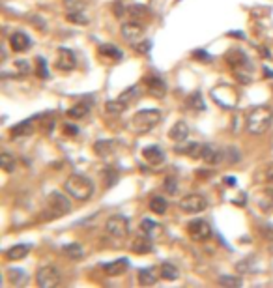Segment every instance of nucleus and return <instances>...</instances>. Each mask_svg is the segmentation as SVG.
<instances>
[{
    "mask_svg": "<svg viewBox=\"0 0 273 288\" xmlns=\"http://www.w3.org/2000/svg\"><path fill=\"white\" fill-rule=\"evenodd\" d=\"M273 122V109L267 105H258L247 112L245 128L251 135H264Z\"/></svg>",
    "mask_w": 273,
    "mask_h": 288,
    "instance_id": "f257e3e1",
    "label": "nucleus"
},
{
    "mask_svg": "<svg viewBox=\"0 0 273 288\" xmlns=\"http://www.w3.org/2000/svg\"><path fill=\"white\" fill-rule=\"evenodd\" d=\"M64 189L68 193L71 198L75 200H88V198H92L94 196V191H96V185L90 178L86 176H82V174H71L68 180H66V184H64Z\"/></svg>",
    "mask_w": 273,
    "mask_h": 288,
    "instance_id": "f03ea898",
    "label": "nucleus"
},
{
    "mask_svg": "<svg viewBox=\"0 0 273 288\" xmlns=\"http://www.w3.org/2000/svg\"><path fill=\"white\" fill-rule=\"evenodd\" d=\"M161 122V112L155 109H143L135 112V116L131 118V128L135 133H148L150 129H154L157 124Z\"/></svg>",
    "mask_w": 273,
    "mask_h": 288,
    "instance_id": "7ed1b4c3",
    "label": "nucleus"
},
{
    "mask_svg": "<svg viewBox=\"0 0 273 288\" xmlns=\"http://www.w3.org/2000/svg\"><path fill=\"white\" fill-rule=\"evenodd\" d=\"M105 232L114 241H124L129 234V223L124 215H111L105 223Z\"/></svg>",
    "mask_w": 273,
    "mask_h": 288,
    "instance_id": "20e7f679",
    "label": "nucleus"
},
{
    "mask_svg": "<svg viewBox=\"0 0 273 288\" xmlns=\"http://www.w3.org/2000/svg\"><path fill=\"white\" fill-rule=\"evenodd\" d=\"M60 271L56 270L55 266H41L36 273V282L39 288H53V286H58L60 284Z\"/></svg>",
    "mask_w": 273,
    "mask_h": 288,
    "instance_id": "39448f33",
    "label": "nucleus"
},
{
    "mask_svg": "<svg viewBox=\"0 0 273 288\" xmlns=\"http://www.w3.org/2000/svg\"><path fill=\"white\" fill-rule=\"evenodd\" d=\"M206 208H208V200L200 193H189L184 198H180V210H184L187 214H199Z\"/></svg>",
    "mask_w": 273,
    "mask_h": 288,
    "instance_id": "423d86ee",
    "label": "nucleus"
},
{
    "mask_svg": "<svg viewBox=\"0 0 273 288\" xmlns=\"http://www.w3.org/2000/svg\"><path fill=\"white\" fill-rule=\"evenodd\" d=\"M71 210V202L69 198L60 191H55L49 195V212L53 214V217H58V215H66L69 214Z\"/></svg>",
    "mask_w": 273,
    "mask_h": 288,
    "instance_id": "0eeeda50",
    "label": "nucleus"
},
{
    "mask_svg": "<svg viewBox=\"0 0 273 288\" xmlns=\"http://www.w3.org/2000/svg\"><path fill=\"white\" fill-rule=\"evenodd\" d=\"M187 232L195 241H206L211 238V227L206 219H193L187 225Z\"/></svg>",
    "mask_w": 273,
    "mask_h": 288,
    "instance_id": "6e6552de",
    "label": "nucleus"
},
{
    "mask_svg": "<svg viewBox=\"0 0 273 288\" xmlns=\"http://www.w3.org/2000/svg\"><path fill=\"white\" fill-rule=\"evenodd\" d=\"M75 66H77V58H75L73 51L62 47L58 51V56H56V68L60 71H73Z\"/></svg>",
    "mask_w": 273,
    "mask_h": 288,
    "instance_id": "1a4fd4ad",
    "label": "nucleus"
},
{
    "mask_svg": "<svg viewBox=\"0 0 273 288\" xmlns=\"http://www.w3.org/2000/svg\"><path fill=\"white\" fill-rule=\"evenodd\" d=\"M144 34V26L139 23V21H129V23H124L122 25V37L125 42L135 43L139 42Z\"/></svg>",
    "mask_w": 273,
    "mask_h": 288,
    "instance_id": "9d476101",
    "label": "nucleus"
},
{
    "mask_svg": "<svg viewBox=\"0 0 273 288\" xmlns=\"http://www.w3.org/2000/svg\"><path fill=\"white\" fill-rule=\"evenodd\" d=\"M144 85L148 88V92L154 96V98H163L165 94H167V85H165V80L161 77H157V75H146L144 77Z\"/></svg>",
    "mask_w": 273,
    "mask_h": 288,
    "instance_id": "9b49d317",
    "label": "nucleus"
},
{
    "mask_svg": "<svg viewBox=\"0 0 273 288\" xmlns=\"http://www.w3.org/2000/svg\"><path fill=\"white\" fill-rule=\"evenodd\" d=\"M200 159H204L208 165H217L219 161L224 159V152L217 150V148L211 146V144H204V146H202V155H200Z\"/></svg>",
    "mask_w": 273,
    "mask_h": 288,
    "instance_id": "f8f14e48",
    "label": "nucleus"
},
{
    "mask_svg": "<svg viewBox=\"0 0 273 288\" xmlns=\"http://www.w3.org/2000/svg\"><path fill=\"white\" fill-rule=\"evenodd\" d=\"M10 47L15 53H25L30 47V37L26 36L25 32H13L10 36Z\"/></svg>",
    "mask_w": 273,
    "mask_h": 288,
    "instance_id": "ddd939ff",
    "label": "nucleus"
},
{
    "mask_svg": "<svg viewBox=\"0 0 273 288\" xmlns=\"http://www.w3.org/2000/svg\"><path fill=\"white\" fill-rule=\"evenodd\" d=\"M154 249V245H152V239H150L148 234H141V236H136L135 239H133V243H131V251L136 253V255H146V253H150Z\"/></svg>",
    "mask_w": 273,
    "mask_h": 288,
    "instance_id": "4468645a",
    "label": "nucleus"
},
{
    "mask_svg": "<svg viewBox=\"0 0 273 288\" xmlns=\"http://www.w3.org/2000/svg\"><path fill=\"white\" fill-rule=\"evenodd\" d=\"M256 204L260 206L264 212H273V189L271 187H264L256 193Z\"/></svg>",
    "mask_w": 273,
    "mask_h": 288,
    "instance_id": "2eb2a0df",
    "label": "nucleus"
},
{
    "mask_svg": "<svg viewBox=\"0 0 273 288\" xmlns=\"http://www.w3.org/2000/svg\"><path fill=\"white\" fill-rule=\"evenodd\" d=\"M143 155L150 165H161L165 161V153H163V150L159 146H146L143 150Z\"/></svg>",
    "mask_w": 273,
    "mask_h": 288,
    "instance_id": "dca6fc26",
    "label": "nucleus"
},
{
    "mask_svg": "<svg viewBox=\"0 0 273 288\" xmlns=\"http://www.w3.org/2000/svg\"><path fill=\"white\" fill-rule=\"evenodd\" d=\"M187 135H189V128H187V124L181 122V120H178V122L170 128V131H168V137H170L174 142H186Z\"/></svg>",
    "mask_w": 273,
    "mask_h": 288,
    "instance_id": "f3484780",
    "label": "nucleus"
},
{
    "mask_svg": "<svg viewBox=\"0 0 273 288\" xmlns=\"http://www.w3.org/2000/svg\"><path fill=\"white\" fill-rule=\"evenodd\" d=\"M34 131V120H25V122L17 124L10 129V135L13 139H21V137H30Z\"/></svg>",
    "mask_w": 273,
    "mask_h": 288,
    "instance_id": "a211bd4d",
    "label": "nucleus"
},
{
    "mask_svg": "<svg viewBox=\"0 0 273 288\" xmlns=\"http://www.w3.org/2000/svg\"><path fill=\"white\" fill-rule=\"evenodd\" d=\"M125 270H127V260L125 258H120V260H114V262L103 266V271L109 277H118L122 273H125Z\"/></svg>",
    "mask_w": 273,
    "mask_h": 288,
    "instance_id": "6ab92c4d",
    "label": "nucleus"
},
{
    "mask_svg": "<svg viewBox=\"0 0 273 288\" xmlns=\"http://www.w3.org/2000/svg\"><path fill=\"white\" fill-rule=\"evenodd\" d=\"M28 253H30V245H28V243H17V245H13L8 249L6 258L8 260H12V262H15V260H23V258H26Z\"/></svg>",
    "mask_w": 273,
    "mask_h": 288,
    "instance_id": "aec40b11",
    "label": "nucleus"
},
{
    "mask_svg": "<svg viewBox=\"0 0 273 288\" xmlns=\"http://www.w3.org/2000/svg\"><path fill=\"white\" fill-rule=\"evenodd\" d=\"M202 146L204 144H199V142H189L186 146H176V152L178 153H186L187 157H193V159H199L202 155Z\"/></svg>",
    "mask_w": 273,
    "mask_h": 288,
    "instance_id": "412c9836",
    "label": "nucleus"
},
{
    "mask_svg": "<svg viewBox=\"0 0 273 288\" xmlns=\"http://www.w3.org/2000/svg\"><path fill=\"white\" fill-rule=\"evenodd\" d=\"M90 112V103L88 101H81V103H75L71 109H68V118L71 120H81Z\"/></svg>",
    "mask_w": 273,
    "mask_h": 288,
    "instance_id": "4be33fe9",
    "label": "nucleus"
},
{
    "mask_svg": "<svg viewBox=\"0 0 273 288\" xmlns=\"http://www.w3.org/2000/svg\"><path fill=\"white\" fill-rule=\"evenodd\" d=\"M157 282V273H155L154 268H144V270L139 271V284L141 286H152Z\"/></svg>",
    "mask_w": 273,
    "mask_h": 288,
    "instance_id": "5701e85b",
    "label": "nucleus"
},
{
    "mask_svg": "<svg viewBox=\"0 0 273 288\" xmlns=\"http://www.w3.org/2000/svg\"><path fill=\"white\" fill-rule=\"evenodd\" d=\"M150 210L157 215H163L165 212L168 210V200L165 196H152V200H150Z\"/></svg>",
    "mask_w": 273,
    "mask_h": 288,
    "instance_id": "b1692460",
    "label": "nucleus"
},
{
    "mask_svg": "<svg viewBox=\"0 0 273 288\" xmlns=\"http://www.w3.org/2000/svg\"><path fill=\"white\" fill-rule=\"evenodd\" d=\"M114 148H116V144L112 141H98L96 144H94V152L98 153L100 157H105V155H111L112 152H114Z\"/></svg>",
    "mask_w": 273,
    "mask_h": 288,
    "instance_id": "393cba45",
    "label": "nucleus"
},
{
    "mask_svg": "<svg viewBox=\"0 0 273 288\" xmlns=\"http://www.w3.org/2000/svg\"><path fill=\"white\" fill-rule=\"evenodd\" d=\"M159 275H161V279H165V281H176L178 277H180V271H178V268L176 266H172V264H161V268H159Z\"/></svg>",
    "mask_w": 273,
    "mask_h": 288,
    "instance_id": "a878e982",
    "label": "nucleus"
},
{
    "mask_svg": "<svg viewBox=\"0 0 273 288\" xmlns=\"http://www.w3.org/2000/svg\"><path fill=\"white\" fill-rule=\"evenodd\" d=\"M62 253L68 258H71V260H81L82 255H84V251H82V247L79 243H66L62 247Z\"/></svg>",
    "mask_w": 273,
    "mask_h": 288,
    "instance_id": "bb28decb",
    "label": "nucleus"
},
{
    "mask_svg": "<svg viewBox=\"0 0 273 288\" xmlns=\"http://www.w3.org/2000/svg\"><path fill=\"white\" fill-rule=\"evenodd\" d=\"M100 55L105 56V58H112V60H120L122 58V51L118 49V47H114V45H111V43H105V45H101L100 47Z\"/></svg>",
    "mask_w": 273,
    "mask_h": 288,
    "instance_id": "cd10ccee",
    "label": "nucleus"
},
{
    "mask_svg": "<svg viewBox=\"0 0 273 288\" xmlns=\"http://www.w3.org/2000/svg\"><path fill=\"white\" fill-rule=\"evenodd\" d=\"M186 107L187 109H197V110H204V101H202V96L199 92L197 94H191L189 98L186 99Z\"/></svg>",
    "mask_w": 273,
    "mask_h": 288,
    "instance_id": "c85d7f7f",
    "label": "nucleus"
},
{
    "mask_svg": "<svg viewBox=\"0 0 273 288\" xmlns=\"http://www.w3.org/2000/svg\"><path fill=\"white\" fill-rule=\"evenodd\" d=\"M0 165H2V169H4V172H13L15 171V157H13L10 152H4L2 155H0Z\"/></svg>",
    "mask_w": 273,
    "mask_h": 288,
    "instance_id": "c756f323",
    "label": "nucleus"
},
{
    "mask_svg": "<svg viewBox=\"0 0 273 288\" xmlns=\"http://www.w3.org/2000/svg\"><path fill=\"white\" fill-rule=\"evenodd\" d=\"M125 107H127V103H124L122 99H112V101H109L105 105L107 112H111V114H122L125 110Z\"/></svg>",
    "mask_w": 273,
    "mask_h": 288,
    "instance_id": "7c9ffc66",
    "label": "nucleus"
},
{
    "mask_svg": "<svg viewBox=\"0 0 273 288\" xmlns=\"http://www.w3.org/2000/svg\"><path fill=\"white\" fill-rule=\"evenodd\" d=\"M217 282L221 286H229V288L242 286V279H240V277H232V275H221L217 279Z\"/></svg>",
    "mask_w": 273,
    "mask_h": 288,
    "instance_id": "2f4dec72",
    "label": "nucleus"
},
{
    "mask_svg": "<svg viewBox=\"0 0 273 288\" xmlns=\"http://www.w3.org/2000/svg\"><path fill=\"white\" fill-rule=\"evenodd\" d=\"M8 279L12 284H23L26 281V275L23 270H8Z\"/></svg>",
    "mask_w": 273,
    "mask_h": 288,
    "instance_id": "473e14b6",
    "label": "nucleus"
},
{
    "mask_svg": "<svg viewBox=\"0 0 273 288\" xmlns=\"http://www.w3.org/2000/svg\"><path fill=\"white\" fill-rule=\"evenodd\" d=\"M127 15L133 19H141V17H144V15H148V10L144 6H141V4H135V6L127 8Z\"/></svg>",
    "mask_w": 273,
    "mask_h": 288,
    "instance_id": "72a5a7b5",
    "label": "nucleus"
},
{
    "mask_svg": "<svg viewBox=\"0 0 273 288\" xmlns=\"http://www.w3.org/2000/svg\"><path fill=\"white\" fill-rule=\"evenodd\" d=\"M68 21L73 25H88V17L82 15L81 12H69L68 13Z\"/></svg>",
    "mask_w": 273,
    "mask_h": 288,
    "instance_id": "f704fd0d",
    "label": "nucleus"
},
{
    "mask_svg": "<svg viewBox=\"0 0 273 288\" xmlns=\"http://www.w3.org/2000/svg\"><path fill=\"white\" fill-rule=\"evenodd\" d=\"M136 96H139V86H131V88H127L124 94H120L118 99H122L124 103H129L131 99L136 98Z\"/></svg>",
    "mask_w": 273,
    "mask_h": 288,
    "instance_id": "c9c22d12",
    "label": "nucleus"
},
{
    "mask_svg": "<svg viewBox=\"0 0 273 288\" xmlns=\"http://www.w3.org/2000/svg\"><path fill=\"white\" fill-rule=\"evenodd\" d=\"M37 62V69H36V75L39 77V79H47V75H49V71H47V66H45L43 58H36Z\"/></svg>",
    "mask_w": 273,
    "mask_h": 288,
    "instance_id": "e433bc0d",
    "label": "nucleus"
},
{
    "mask_svg": "<svg viewBox=\"0 0 273 288\" xmlns=\"http://www.w3.org/2000/svg\"><path fill=\"white\" fill-rule=\"evenodd\" d=\"M155 227H157V225H155L154 221L144 219L143 223H141V232L148 234V236H150V232H154V228H155Z\"/></svg>",
    "mask_w": 273,
    "mask_h": 288,
    "instance_id": "4c0bfd02",
    "label": "nucleus"
},
{
    "mask_svg": "<svg viewBox=\"0 0 273 288\" xmlns=\"http://www.w3.org/2000/svg\"><path fill=\"white\" fill-rule=\"evenodd\" d=\"M103 178H105L107 185L111 187V185H114V182H116V172H112V169L109 167L105 172H103Z\"/></svg>",
    "mask_w": 273,
    "mask_h": 288,
    "instance_id": "58836bf2",
    "label": "nucleus"
},
{
    "mask_svg": "<svg viewBox=\"0 0 273 288\" xmlns=\"http://www.w3.org/2000/svg\"><path fill=\"white\" fill-rule=\"evenodd\" d=\"M165 191H167L168 195H174L176 193V178H165Z\"/></svg>",
    "mask_w": 273,
    "mask_h": 288,
    "instance_id": "ea45409f",
    "label": "nucleus"
},
{
    "mask_svg": "<svg viewBox=\"0 0 273 288\" xmlns=\"http://www.w3.org/2000/svg\"><path fill=\"white\" fill-rule=\"evenodd\" d=\"M114 15H116V17H124V15H127V8H125V4H122V2H114Z\"/></svg>",
    "mask_w": 273,
    "mask_h": 288,
    "instance_id": "a19ab883",
    "label": "nucleus"
},
{
    "mask_svg": "<svg viewBox=\"0 0 273 288\" xmlns=\"http://www.w3.org/2000/svg\"><path fill=\"white\" fill-rule=\"evenodd\" d=\"M15 68H17V71L19 73H28L30 71V66H28V62H25V60H19V62H15Z\"/></svg>",
    "mask_w": 273,
    "mask_h": 288,
    "instance_id": "79ce46f5",
    "label": "nucleus"
},
{
    "mask_svg": "<svg viewBox=\"0 0 273 288\" xmlns=\"http://www.w3.org/2000/svg\"><path fill=\"white\" fill-rule=\"evenodd\" d=\"M136 51H139L141 55H146V53H148V51H150V42L139 43V45H136Z\"/></svg>",
    "mask_w": 273,
    "mask_h": 288,
    "instance_id": "37998d69",
    "label": "nucleus"
},
{
    "mask_svg": "<svg viewBox=\"0 0 273 288\" xmlns=\"http://www.w3.org/2000/svg\"><path fill=\"white\" fill-rule=\"evenodd\" d=\"M266 182L267 184H273V163L266 167Z\"/></svg>",
    "mask_w": 273,
    "mask_h": 288,
    "instance_id": "c03bdc74",
    "label": "nucleus"
},
{
    "mask_svg": "<svg viewBox=\"0 0 273 288\" xmlns=\"http://www.w3.org/2000/svg\"><path fill=\"white\" fill-rule=\"evenodd\" d=\"M64 131H66L68 135H77V133H79L77 126H69V124H66V126H64Z\"/></svg>",
    "mask_w": 273,
    "mask_h": 288,
    "instance_id": "a18cd8bd",
    "label": "nucleus"
},
{
    "mask_svg": "<svg viewBox=\"0 0 273 288\" xmlns=\"http://www.w3.org/2000/svg\"><path fill=\"white\" fill-rule=\"evenodd\" d=\"M234 182H236V180H234V178H226V185H230V187L234 185Z\"/></svg>",
    "mask_w": 273,
    "mask_h": 288,
    "instance_id": "49530a36",
    "label": "nucleus"
}]
</instances>
